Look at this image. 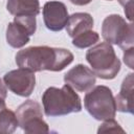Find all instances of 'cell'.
<instances>
[{
	"mask_svg": "<svg viewBox=\"0 0 134 134\" xmlns=\"http://www.w3.org/2000/svg\"><path fill=\"white\" fill-rule=\"evenodd\" d=\"M72 61L73 54L70 50L50 46H30L19 50L16 54L17 65L32 72L61 71Z\"/></svg>",
	"mask_w": 134,
	"mask_h": 134,
	"instance_id": "obj_1",
	"label": "cell"
},
{
	"mask_svg": "<svg viewBox=\"0 0 134 134\" xmlns=\"http://www.w3.org/2000/svg\"><path fill=\"white\" fill-rule=\"evenodd\" d=\"M42 104L46 116H63L82 110V102L72 87L65 84L62 88L49 87L42 95Z\"/></svg>",
	"mask_w": 134,
	"mask_h": 134,
	"instance_id": "obj_2",
	"label": "cell"
},
{
	"mask_svg": "<svg viewBox=\"0 0 134 134\" xmlns=\"http://www.w3.org/2000/svg\"><path fill=\"white\" fill-rule=\"evenodd\" d=\"M86 60L95 76L103 80L114 79L120 70V61L114 48L107 42L94 44V46L87 50Z\"/></svg>",
	"mask_w": 134,
	"mask_h": 134,
	"instance_id": "obj_3",
	"label": "cell"
},
{
	"mask_svg": "<svg viewBox=\"0 0 134 134\" xmlns=\"http://www.w3.org/2000/svg\"><path fill=\"white\" fill-rule=\"evenodd\" d=\"M84 106L88 113L96 120L115 117V99L111 89L107 86L99 85L88 90L84 97Z\"/></svg>",
	"mask_w": 134,
	"mask_h": 134,
	"instance_id": "obj_4",
	"label": "cell"
},
{
	"mask_svg": "<svg viewBox=\"0 0 134 134\" xmlns=\"http://www.w3.org/2000/svg\"><path fill=\"white\" fill-rule=\"evenodd\" d=\"M102 36L109 44H116L122 50L133 47V24L116 14L105 18L102 25Z\"/></svg>",
	"mask_w": 134,
	"mask_h": 134,
	"instance_id": "obj_5",
	"label": "cell"
},
{
	"mask_svg": "<svg viewBox=\"0 0 134 134\" xmlns=\"http://www.w3.org/2000/svg\"><path fill=\"white\" fill-rule=\"evenodd\" d=\"M19 127L27 134L48 133V125L43 119L41 105L34 100L27 99L21 104L16 111Z\"/></svg>",
	"mask_w": 134,
	"mask_h": 134,
	"instance_id": "obj_6",
	"label": "cell"
},
{
	"mask_svg": "<svg viewBox=\"0 0 134 134\" xmlns=\"http://www.w3.org/2000/svg\"><path fill=\"white\" fill-rule=\"evenodd\" d=\"M3 82L13 93L27 97L29 96L36 86V76L35 72L25 69L18 68L15 70H10L6 72L3 76Z\"/></svg>",
	"mask_w": 134,
	"mask_h": 134,
	"instance_id": "obj_7",
	"label": "cell"
},
{
	"mask_svg": "<svg viewBox=\"0 0 134 134\" xmlns=\"http://www.w3.org/2000/svg\"><path fill=\"white\" fill-rule=\"evenodd\" d=\"M43 20L45 26L51 31H61L69 18L66 5L61 1H48L43 6Z\"/></svg>",
	"mask_w": 134,
	"mask_h": 134,
	"instance_id": "obj_8",
	"label": "cell"
},
{
	"mask_svg": "<svg viewBox=\"0 0 134 134\" xmlns=\"http://www.w3.org/2000/svg\"><path fill=\"white\" fill-rule=\"evenodd\" d=\"M64 82L79 92H86L94 86L96 76L90 68L77 64L64 74Z\"/></svg>",
	"mask_w": 134,
	"mask_h": 134,
	"instance_id": "obj_9",
	"label": "cell"
},
{
	"mask_svg": "<svg viewBox=\"0 0 134 134\" xmlns=\"http://www.w3.org/2000/svg\"><path fill=\"white\" fill-rule=\"evenodd\" d=\"M133 73H129L122 81L119 93L114 97L116 110L126 113H134L133 110Z\"/></svg>",
	"mask_w": 134,
	"mask_h": 134,
	"instance_id": "obj_10",
	"label": "cell"
},
{
	"mask_svg": "<svg viewBox=\"0 0 134 134\" xmlns=\"http://www.w3.org/2000/svg\"><path fill=\"white\" fill-rule=\"evenodd\" d=\"M93 18L88 13H75L69 16L66 23V31L69 37L74 38L82 32L92 29Z\"/></svg>",
	"mask_w": 134,
	"mask_h": 134,
	"instance_id": "obj_11",
	"label": "cell"
},
{
	"mask_svg": "<svg viewBox=\"0 0 134 134\" xmlns=\"http://www.w3.org/2000/svg\"><path fill=\"white\" fill-rule=\"evenodd\" d=\"M6 9L15 17L38 16L40 13L39 0H7Z\"/></svg>",
	"mask_w": 134,
	"mask_h": 134,
	"instance_id": "obj_12",
	"label": "cell"
},
{
	"mask_svg": "<svg viewBox=\"0 0 134 134\" xmlns=\"http://www.w3.org/2000/svg\"><path fill=\"white\" fill-rule=\"evenodd\" d=\"M29 35L17 22L13 21L8 23L6 27V41L13 48H21L29 42Z\"/></svg>",
	"mask_w": 134,
	"mask_h": 134,
	"instance_id": "obj_13",
	"label": "cell"
},
{
	"mask_svg": "<svg viewBox=\"0 0 134 134\" xmlns=\"http://www.w3.org/2000/svg\"><path fill=\"white\" fill-rule=\"evenodd\" d=\"M19 126L16 113L7 108L0 111V133L10 134L14 133Z\"/></svg>",
	"mask_w": 134,
	"mask_h": 134,
	"instance_id": "obj_14",
	"label": "cell"
},
{
	"mask_svg": "<svg viewBox=\"0 0 134 134\" xmlns=\"http://www.w3.org/2000/svg\"><path fill=\"white\" fill-rule=\"evenodd\" d=\"M72 39H73L72 40L73 46L84 49V48H87V47H90V46H93L94 44H96V42H98V40H99V36L96 31H93L92 29H90V30L80 34L79 36H76Z\"/></svg>",
	"mask_w": 134,
	"mask_h": 134,
	"instance_id": "obj_15",
	"label": "cell"
},
{
	"mask_svg": "<svg viewBox=\"0 0 134 134\" xmlns=\"http://www.w3.org/2000/svg\"><path fill=\"white\" fill-rule=\"evenodd\" d=\"M14 21L20 24L22 27H24L29 36H32L36 32L37 21L35 16H18L14 18Z\"/></svg>",
	"mask_w": 134,
	"mask_h": 134,
	"instance_id": "obj_16",
	"label": "cell"
},
{
	"mask_svg": "<svg viewBox=\"0 0 134 134\" xmlns=\"http://www.w3.org/2000/svg\"><path fill=\"white\" fill-rule=\"evenodd\" d=\"M100 132H121V133H125V130L118 125L117 121L114 120V118H110V119L104 120V122L99 126L97 133H100Z\"/></svg>",
	"mask_w": 134,
	"mask_h": 134,
	"instance_id": "obj_17",
	"label": "cell"
},
{
	"mask_svg": "<svg viewBox=\"0 0 134 134\" xmlns=\"http://www.w3.org/2000/svg\"><path fill=\"white\" fill-rule=\"evenodd\" d=\"M118 2L124 6L126 17L130 22H132L133 17V0H118Z\"/></svg>",
	"mask_w": 134,
	"mask_h": 134,
	"instance_id": "obj_18",
	"label": "cell"
},
{
	"mask_svg": "<svg viewBox=\"0 0 134 134\" xmlns=\"http://www.w3.org/2000/svg\"><path fill=\"white\" fill-rule=\"evenodd\" d=\"M133 58H134L133 57V47H130V48L124 50V62L131 69L134 68V66H133Z\"/></svg>",
	"mask_w": 134,
	"mask_h": 134,
	"instance_id": "obj_19",
	"label": "cell"
},
{
	"mask_svg": "<svg viewBox=\"0 0 134 134\" xmlns=\"http://www.w3.org/2000/svg\"><path fill=\"white\" fill-rule=\"evenodd\" d=\"M7 96V89H6V86L4 84V82L0 79V97L5 99Z\"/></svg>",
	"mask_w": 134,
	"mask_h": 134,
	"instance_id": "obj_20",
	"label": "cell"
},
{
	"mask_svg": "<svg viewBox=\"0 0 134 134\" xmlns=\"http://www.w3.org/2000/svg\"><path fill=\"white\" fill-rule=\"evenodd\" d=\"M72 4H75V5H80V6H82V5H86V4H88V3H90L92 0H69Z\"/></svg>",
	"mask_w": 134,
	"mask_h": 134,
	"instance_id": "obj_21",
	"label": "cell"
},
{
	"mask_svg": "<svg viewBox=\"0 0 134 134\" xmlns=\"http://www.w3.org/2000/svg\"><path fill=\"white\" fill-rule=\"evenodd\" d=\"M6 108V105H5V102H4V99L3 98H1L0 97V111H2L3 109H5Z\"/></svg>",
	"mask_w": 134,
	"mask_h": 134,
	"instance_id": "obj_22",
	"label": "cell"
},
{
	"mask_svg": "<svg viewBox=\"0 0 134 134\" xmlns=\"http://www.w3.org/2000/svg\"><path fill=\"white\" fill-rule=\"evenodd\" d=\"M108 1H111V0H108Z\"/></svg>",
	"mask_w": 134,
	"mask_h": 134,
	"instance_id": "obj_23",
	"label": "cell"
}]
</instances>
